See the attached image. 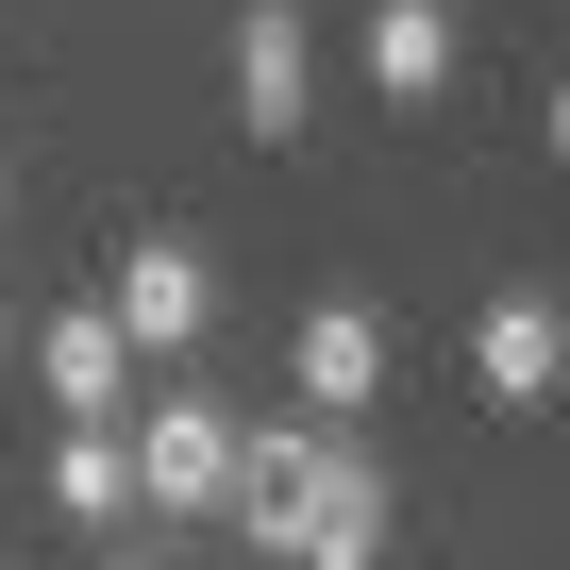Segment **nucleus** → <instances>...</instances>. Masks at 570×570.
Wrapping results in <instances>:
<instances>
[{"label":"nucleus","instance_id":"obj_5","mask_svg":"<svg viewBox=\"0 0 570 570\" xmlns=\"http://www.w3.org/2000/svg\"><path fill=\"white\" fill-rule=\"evenodd\" d=\"M135 370H151V353L118 336V303H68V320L35 336V386H51L68 420H118V403H135Z\"/></svg>","mask_w":570,"mask_h":570},{"label":"nucleus","instance_id":"obj_4","mask_svg":"<svg viewBox=\"0 0 570 570\" xmlns=\"http://www.w3.org/2000/svg\"><path fill=\"white\" fill-rule=\"evenodd\" d=\"M470 386H487V403H553V386H570V320L537 303V285H503V303L470 320Z\"/></svg>","mask_w":570,"mask_h":570},{"label":"nucleus","instance_id":"obj_1","mask_svg":"<svg viewBox=\"0 0 570 570\" xmlns=\"http://www.w3.org/2000/svg\"><path fill=\"white\" fill-rule=\"evenodd\" d=\"M235 436H252V420H218L202 386H168V403L135 420V503H151V520H235Z\"/></svg>","mask_w":570,"mask_h":570},{"label":"nucleus","instance_id":"obj_13","mask_svg":"<svg viewBox=\"0 0 570 570\" xmlns=\"http://www.w3.org/2000/svg\"><path fill=\"white\" fill-rule=\"evenodd\" d=\"M118 570H135V553H118Z\"/></svg>","mask_w":570,"mask_h":570},{"label":"nucleus","instance_id":"obj_12","mask_svg":"<svg viewBox=\"0 0 570 570\" xmlns=\"http://www.w3.org/2000/svg\"><path fill=\"white\" fill-rule=\"evenodd\" d=\"M0 353H18V320H0Z\"/></svg>","mask_w":570,"mask_h":570},{"label":"nucleus","instance_id":"obj_10","mask_svg":"<svg viewBox=\"0 0 570 570\" xmlns=\"http://www.w3.org/2000/svg\"><path fill=\"white\" fill-rule=\"evenodd\" d=\"M51 520H135V436H118V420H68V453H51Z\"/></svg>","mask_w":570,"mask_h":570},{"label":"nucleus","instance_id":"obj_6","mask_svg":"<svg viewBox=\"0 0 570 570\" xmlns=\"http://www.w3.org/2000/svg\"><path fill=\"white\" fill-rule=\"evenodd\" d=\"M235 118L268 151L303 135V0H252V18H235Z\"/></svg>","mask_w":570,"mask_h":570},{"label":"nucleus","instance_id":"obj_8","mask_svg":"<svg viewBox=\"0 0 570 570\" xmlns=\"http://www.w3.org/2000/svg\"><path fill=\"white\" fill-rule=\"evenodd\" d=\"M303 470H320V420H252V436H235V537H252V553L285 537V503H303Z\"/></svg>","mask_w":570,"mask_h":570},{"label":"nucleus","instance_id":"obj_7","mask_svg":"<svg viewBox=\"0 0 570 570\" xmlns=\"http://www.w3.org/2000/svg\"><path fill=\"white\" fill-rule=\"evenodd\" d=\"M285 370H303V403H320V420H353V403H386V320H370V303H320Z\"/></svg>","mask_w":570,"mask_h":570},{"label":"nucleus","instance_id":"obj_2","mask_svg":"<svg viewBox=\"0 0 570 570\" xmlns=\"http://www.w3.org/2000/svg\"><path fill=\"white\" fill-rule=\"evenodd\" d=\"M268 553H285V570H386V470L320 436V470H303V503H285Z\"/></svg>","mask_w":570,"mask_h":570},{"label":"nucleus","instance_id":"obj_11","mask_svg":"<svg viewBox=\"0 0 570 570\" xmlns=\"http://www.w3.org/2000/svg\"><path fill=\"white\" fill-rule=\"evenodd\" d=\"M553 151H570V85H553Z\"/></svg>","mask_w":570,"mask_h":570},{"label":"nucleus","instance_id":"obj_3","mask_svg":"<svg viewBox=\"0 0 570 570\" xmlns=\"http://www.w3.org/2000/svg\"><path fill=\"white\" fill-rule=\"evenodd\" d=\"M101 303H118V336L168 370V353H202V320H218V268L185 252V235H135L118 252V285H101Z\"/></svg>","mask_w":570,"mask_h":570},{"label":"nucleus","instance_id":"obj_9","mask_svg":"<svg viewBox=\"0 0 570 570\" xmlns=\"http://www.w3.org/2000/svg\"><path fill=\"white\" fill-rule=\"evenodd\" d=\"M370 85L386 101H436L453 85V0H370Z\"/></svg>","mask_w":570,"mask_h":570}]
</instances>
